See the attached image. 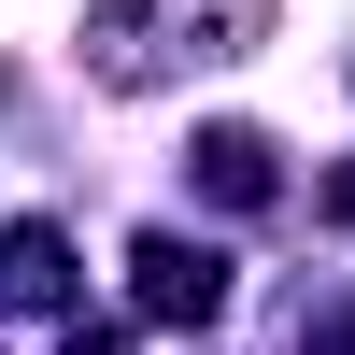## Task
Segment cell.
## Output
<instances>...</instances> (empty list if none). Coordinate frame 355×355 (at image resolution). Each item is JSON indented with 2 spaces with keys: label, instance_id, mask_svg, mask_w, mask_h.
Wrapping results in <instances>:
<instances>
[{
  "label": "cell",
  "instance_id": "4",
  "mask_svg": "<svg viewBox=\"0 0 355 355\" xmlns=\"http://www.w3.org/2000/svg\"><path fill=\"white\" fill-rule=\"evenodd\" d=\"M327 214H341V227H355V171H341V185H327Z\"/></svg>",
  "mask_w": 355,
  "mask_h": 355
},
{
  "label": "cell",
  "instance_id": "3",
  "mask_svg": "<svg viewBox=\"0 0 355 355\" xmlns=\"http://www.w3.org/2000/svg\"><path fill=\"white\" fill-rule=\"evenodd\" d=\"M199 185L256 214V199H270V142H256V128H214V142H199Z\"/></svg>",
  "mask_w": 355,
  "mask_h": 355
},
{
  "label": "cell",
  "instance_id": "2",
  "mask_svg": "<svg viewBox=\"0 0 355 355\" xmlns=\"http://www.w3.org/2000/svg\"><path fill=\"white\" fill-rule=\"evenodd\" d=\"M0 299H15V313H57V299H71V242H57V227H0Z\"/></svg>",
  "mask_w": 355,
  "mask_h": 355
},
{
  "label": "cell",
  "instance_id": "1",
  "mask_svg": "<svg viewBox=\"0 0 355 355\" xmlns=\"http://www.w3.org/2000/svg\"><path fill=\"white\" fill-rule=\"evenodd\" d=\"M128 270H142V313H157V327H214L227 313V256L214 242H142Z\"/></svg>",
  "mask_w": 355,
  "mask_h": 355
}]
</instances>
